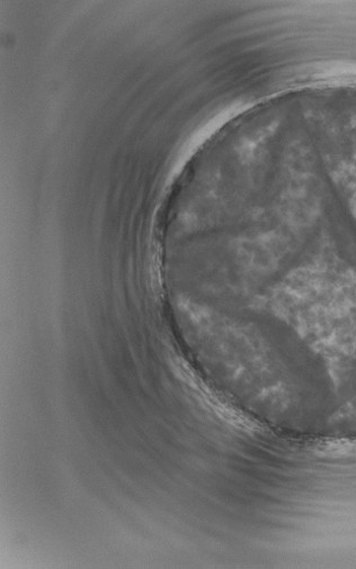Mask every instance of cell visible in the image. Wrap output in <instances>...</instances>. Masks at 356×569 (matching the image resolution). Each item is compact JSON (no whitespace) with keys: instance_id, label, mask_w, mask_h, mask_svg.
<instances>
[{"instance_id":"cell-1","label":"cell","mask_w":356,"mask_h":569,"mask_svg":"<svg viewBox=\"0 0 356 569\" xmlns=\"http://www.w3.org/2000/svg\"><path fill=\"white\" fill-rule=\"evenodd\" d=\"M253 303L294 328L334 381L356 361V267L330 247L277 276Z\"/></svg>"},{"instance_id":"cell-2","label":"cell","mask_w":356,"mask_h":569,"mask_svg":"<svg viewBox=\"0 0 356 569\" xmlns=\"http://www.w3.org/2000/svg\"><path fill=\"white\" fill-rule=\"evenodd\" d=\"M330 174L356 220V153L333 163Z\"/></svg>"}]
</instances>
